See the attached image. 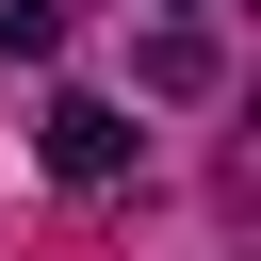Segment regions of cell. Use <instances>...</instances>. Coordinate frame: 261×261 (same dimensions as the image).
<instances>
[{
    "label": "cell",
    "mask_w": 261,
    "mask_h": 261,
    "mask_svg": "<svg viewBox=\"0 0 261 261\" xmlns=\"http://www.w3.org/2000/svg\"><path fill=\"white\" fill-rule=\"evenodd\" d=\"M130 82H147V98H212V82H228V49H212L196 16H163V33L130 49Z\"/></svg>",
    "instance_id": "7a4b0ae2"
},
{
    "label": "cell",
    "mask_w": 261,
    "mask_h": 261,
    "mask_svg": "<svg viewBox=\"0 0 261 261\" xmlns=\"http://www.w3.org/2000/svg\"><path fill=\"white\" fill-rule=\"evenodd\" d=\"M130 163V114L114 98H49V179H114Z\"/></svg>",
    "instance_id": "6da1fadb"
},
{
    "label": "cell",
    "mask_w": 261,
    "mask_h": 261,
    "mask_svg": "<svg viewBox=\"0 0 261 261\" xmlns=\"http://www.w3.org/2000/svg\"><path fill=\"white\" fill-rule=\"evenodd\" d=\"M0 49L33 65V49H65V0H0Z\"/></svg>",
    "instance_id": "3957f363"
},
{
    "label": "cell",
    "mask_w": 261,
    "mask_h": 261,
    "mask_svg": "<svg viewBox=\"0 0 261 261\" xmlns=\"http://www.w3.org/2000/svg\"><path fill=\"white\" fill-rule=\"evenodd\" d=\"M179 16H196V0H179Z\"/></svg>",
    "instance_id": "277c9868"
}]
</instances>
